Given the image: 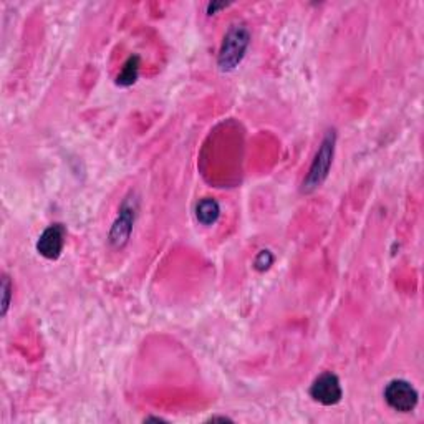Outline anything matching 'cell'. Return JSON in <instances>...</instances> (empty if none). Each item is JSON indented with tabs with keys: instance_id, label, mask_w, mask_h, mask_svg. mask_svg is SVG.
Here are the masks:
<instances>
[{
	"instance_id": "6da1fadb",
	"label": "cell",
	"mask_w": 424,
	"mask_h": 424,
	"mask_svg": "<svg viewBox=\"0 0 424 424\" xmlns=\"http://www.w3.org/2000/svg\"><path fill=\"white\" fill-rule=\"evenodd\" d=\"M336 150V130L330 128L323 136L322 143H320L319 150H316L314 161H312L310 168H308L307 176L303 178L302 183V192L305 194H312L316 191L322 184L327 181L328 174H330L333 158H335Z\"/></svg>"
},
{
	"instance_id": "7a4b0ae2",
	"label": "cell",
	"mask_w": 424,
	"mask_h": 424,
	"mask_svg": "<svg viewBox=\"0 0 424 424\" xmlns=\"http://www.w3.org/2000/svg\"><path fill=\"white\" fill-rule=\"evenodd\" d=\"M250 45V32L244 23H234L225 32L222 39L219 55H217V67L222 73L234 72L242 60L245 59V53Z\"/></svg>"
},
{
	"instance_id": "3957f363",
	"label": "cell",
	"mask_w": 424,
	"mask_h": 424,
	"mask_svg": "<svg viewBox=\"0 0 424 424\" xmlns=\"http://www.w3.org/2000/svg\"><path fill=\"white\" fill-rule=\"evenodd\" d=\"M136 216H138V199L131 192L119 205L117 219H114L110 229L108 241L114 249H123L130 242V237L134 229Z\"/></svg>"
},
{
	"instance_id": "277c9868",
	"label": "cell",
	"mask_w": 424,
	"mask_h": 424,
	"mask_svg": "<svg viewBox=\"0 0 424 424\" xmlns=\"http://www.w3.org/2000/svg\"><path fill=\"white\" fill-rule=\"evenodd\" d=\"M383 396L391 410L398 411V413H411L416 410L419 401V393L406 380L390 381L383 391Z\"/></svg>"
},
{
	"instance_id": "5b68a950",
	"label": "cell",
	"mask_w": 424,
	"mask_h": 424,
	"mask_svg": "<svg viewBox=\"0 0 424 424\" xmlns=\"http://www.w3.org/2000/svg\"><path fill=\"white\" fill-rule=\"evenodd\" d=\"M310 396L322 406H335L343 398L340 378L335 373L327 372L315 378L310 386Z\"/></svg>"
},
{
	"instance_id": "8992f818",
	"label": "cell",
	"mask_w": 424,
	"mask_h": 424,
	"mask_svg": "<svg viewBox=\"0 0 424 424\" xmlns=\"http://www.w3.org/2000/svg\"><path fill=\"white\" fill-rule=\"evenodd\" d=\"M65 239H67V229L63 224L57 222V224L48 225L37 241V252L48 261H57L63 252Z\"/></svg>"
},
{
	"instance_id": "52a82bcc",
	"label": "cell",
	"mask_w": 424,
	"mask_h": 424,
	"mask_svg": "<svg viewBox=\"0 0 424 424\" xmlns=\"http://www.w3.org/2000/svg\"><path fill=\"white\" fill-rule=\"evenodd\" d=\"M221 217V205L212 197H204L196 204V219L204 228H211Z\"/></svg>"
},
{
	"instance_id": "ba28073f",
	"label": "cell",
	"mask_w": 424,
	"mask_h": 424,
	"mask_svg": "<svg viewBox=\"0 0 424 424\" xmlns=\"http://www.w3.org/2000/svg\"><path fill=\"white\" fill-rule=\"evenodd\" d=\"M139 68H141V59L139 55H131L130 59L125 61L121 72L117 77V85L121 88H128V86H133L138 81L139 77Z\"/></svg>"
},
{
	"instance_id": "9c48e42d",
	"label": "cell",
	"mask_w": 424,
	"mask_h": 424,
	"mask_svg": "<svg viewBox=\"0 0 424 424\" xmlns=\"http://www.w3.org/2000/svg\"><path fill=\"white\" fill-rule=\"evenodd\" d=\"M0 290H2V310H0V314L2 316L7 315V312H9L10 307V300H12V282L10 279L7 277V275H3L2 277V285H0Z\"/></svg>"
},
{
	"instance_id": "30bf717a",
	"label": "cell",
	"mask_w": 424,
	"mask_h": 424,
	"mask_svg": "<svg viewBox=\"0 0 424 424\" xmlns=\"http://www.w3.org/2000/svg\"><path fill=\"white\" fill-rule=\"evenodd\" d=\"M274 254L270 252V250H261V252L257 254V257H255L254 261V267L257 269L259 272H265L269 270L272 265H274Z\"/></svg>"
},
{
	"instance_id": "8fae6325",
	"label": "cell",
	"mask_w": 424,
	"mask_h": 424,
	"mask_svg": "<svg viewBox=\"0 0 424 424\" xmlns=\"http://www.w3.org/2000/svg\"><path fill=\"white\" fill-rule=\"evenodd\" d=\"M229 6H230V3H225V2H211V3H208V7H205V14L216 15L217 12L228 9Z\"/></svg>"
},
{
	"instance_id": "7c38bea8",
	"label": "cell",
	"mask_w": 424,
	"mask_h": 424,
	"mask_svg": "<svg viewBox=\"0 0 424 424\" xmlns=\"http://www.w3.org/2000/svg\"><path fill=\"white\" fill-rule=\"evenodd\" d=\"M209 421H232V419L230 418H228V416H212L211 419H209Z\"/></svg>"
},
{
	"instance_id": "4fadbf2b",
	"label": "cell",
	"mask_w": 424,
	"mask_h": 424,
	"mask_svg": "<svg viewBox=\"0 0 424 424\" xmlns=\"http://www.w3.org/2000/svg\"><path fill=\"white\" fill-rule=\"evenodd\" d=\"M145 421H158V423H164V419H161V418H146Z\"/></svg>"
}]
</instances>
